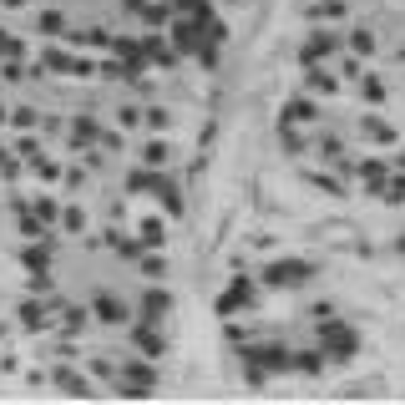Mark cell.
<instances>
[{
  "instance_id": "6da1fadb",
  "label": "cell",
  "mask_w": 405,
  "mask_h": 405,
  "mask_svg": "<svg viewBox=\"0 0 405 405\" xmlns=\"http://www.w3.org/2000/svg\"><path fill=\"white\" fill-rule=\"evenodd\" d=\"M324 339H329L334 355H350V350H355V334L344 329V324H324Z\"/></svg>"
},
{
  "instance_id": "7a4b0ae2",
  "label": "cell",
  "mask_w": 405,
  "mask_h": 405,
  "mask_svg": "<svg viewBox=\"0 0 405 405\" xmlns=\"http://www.w3.org/2000/svg\"><path fill=\"white\" fill-rule=\"evenodd\" d=\"M304 274H309L304 264H274V274H269V279H274V284H294V279H304Z\"/></svg>"
},
{
  "instance_id": "3957f363",
  "label": "cell",
  "mask_w": 405,
  "mask_h": 405,
  "mask_svg": "<svg viewBox=\"0 0 405 405\" xmlns=\"http://www.w3.org/2000/svg\"><path fill=\"white\" fill-rule=\"evenodd\" d=\"M329 51H334V36L319 31V36H309V46H304V61H314V56H329Z\"/></svg>"
},
{
  "instance_id": "277c9868",
  "label": "cell",
  "mask_w": 405,
  "mask_h": 405,
  "mask_svg": "<svg viewBox=\"0 0 405 405\" xmlns=\"http://www.w3.org/2000/svg\"><path fill=\"white\" fill-rule=\"evenodd\" d=\"M239 304H249V284H234V289L223 294V304H218V309L228 314V309H239Z\"/></svg>"
}]
</instances>
